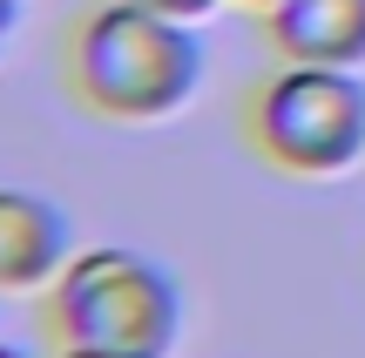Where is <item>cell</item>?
Segmentation results:
<instances>
[{"label": "cell", "mask_w": 365, "mask_h": 358, "mask_svg": "<svg viewBox=\"0 0 365 358\" xmlns=\"http://www.w3.org/2000/svg\"><path fill=\"white\" fill-rule=\"evenodd\" d=\"M68 75H75L81 102L108 122H170L203 95L210 61L196 21L135 7V0H102L75 27Z\"/></svg>", "instance_id": "6da1fadb"}, {"label": "cell", "mask_w": 365, "mask_h": 358, "mask_svg": "<svg viewBox=\"0 0 365 358\" xmlns=\"http://www.w3.org/2000/svg\"><path fill=\"white\" fill-rule=\"evenodd\" d=\"M48 318L61 345H95L115 358H170L182 338V291L156 257L129 243L75 251L48 291Z\"/></svg>", "instance_id": "7a4b0ae2"}, {"label": "cell", "mask_w": 365, "mask_h": 358, "mask_svg": "<svg viewBox=\"0 0 365 358\" xmlns=\"http://www.w3.org/2000/svg\"><path fill=\"white\" fill-rule=\"evenodd\" d=\"M244 135L284 176H345L365 162V68L284 61L257 81L244 108Z\"/></svg>", "instance_id": "3957f363"}, {"label": "cell", "mask_w": 365, "mask_h": 358, "mask_svg": "<svg viewBox=\"0 0 365 358\" xmlns=\"http://www.w3.org/2000/svg\"><path fill=\"white\" fill-rule=\"evenodd\" d=\"M68 257H75V223L61 203L34 189H0V298L54 291Z\"/></svg>", "instance_id": "277c9868"}, {"label": "cell", "mask_w": 365, "mask_h": 358, "mask_svg": "<svg viewBox=\"0 0 365 358\" xmlns=\"http://www.w3.org/2000/svg\"><path fill=\"white\" fill-rule=\"evenodd\" d=\"M264 34L284 61L365 68V0H277Z\"/></svg>", "instance_id": "5b68a950"}, {"label": "cell", "mask_w": 365, "mask_h": 358, "mask_svg": "<svg viewBox=\"0 0 365 358\" xmlns=\"http://www.w3.org/2000/svg\"><path fill=\"white\" fill-rule=\"evenodd\" d=\"M135 7L176 14V21H210V14H223V7H230V0H135Z\"/></svg>", "instance_id": "8992f818"}, {"label": "cell", "mask_w": 365, "mask_h": 358, "mask_svg": "<svg viewBox=\"0 0 365 358\" xmlns=\"http://www.w3.org/2000/svg\"><path fill=\"white\" fill-rule=\"evenodd\" d=\"M14 34H21V0H0V54L14 48Z\"/></svg>", "instance_id": "52a82bcc"}, {"label": "cell", "mask_w": 365, "mask_h": 358, "mask_svg": "<svg viewBox=\"0 0 365 358\" xmlns=\"http://www.w3.org/2000/svg\"><path fill=\"white\" fill-rule=\"evenodd\" d=\"M54 358H115V352H95V345H61Z\"/></svg>", "instance_id": "ba28073f"}, {"label": "cell", "mask_w": 365, "mask_h": 358, "mask_svg": "<svg viewBox=\"0 0 365 358\" xmlns=\"http://www.w3.org/2000/svg\"><path fill=\"white\" fill-rule=\"evenodd\" d=\"M237 7H257V14H271V7H277V0H237Z\"/></svg>", "instance_id": "9c48e42d"}, {"label": "cell", "mask_w": 365, "mask_h": 358, "mask_svg": "<svg viewBox=\"0 0 365 358\" xmlns=\"http://www.w3.org/2000/svg\"><path fill=\"white\" fill-rule=\"evenodd\" d=\"M0 358H34V352H21V345H0Z\"/></svg>", "instance_id": "30bf717a"}]
</instances>
